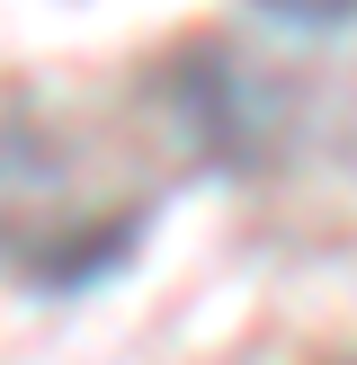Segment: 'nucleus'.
Wrapping results in <instances>:
<instances>
[{
  "mask_svg": "<svg viewBox=\"0 0 357 365\" xmlns=\"http://www.w3.org/2000/svg\"><path fill=\"white\" fill-rule=\"evenodd\" d=\"M170 116L188 125V143L206 160H268V143H277V81H268L259 63H241V53L223 45H196L188 63L170 71Z\"/></svg>",
  "mask_w": 357,
  "mask_h": 365,
  "instance_id": "1",
  "label": "nucleus"
},
{
  "mask_svg": "<svg viewBox=\"0 0 357 365\" xmlns=\"http://www.w3.org/2000/svg\"><path fill=\"white\" fill-rule=\"evenodd\" d=\"M63 205H71V160H63V143H54L45 125L0 116V259H9L27 285L45 277L54 250L81 232V223H63Z\"/></svg>",
  "mask_w": 357,
  "mask_h": 365,
  "instance_id": "2",
  "label": "nucleus"
},
{
  "mask_svg": "<svg viewBox=\"0 0 357 365\" xmlns=\"http://www.w3.org/2000/svg\"><path fill=\"white\" fill-rule=\"evenodd\" d=\"M268 18H286V27H348L357 0H259Z\"/></svg>",
  "mask_w": 357,
  "mask_h": 365,
  "instance_id": "3",
  "label": "nucleus"
}]
</instances>
